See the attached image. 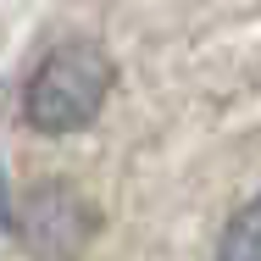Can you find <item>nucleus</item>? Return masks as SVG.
<instances>
[{"mask_svg":"<svg viewBox=\"0 0 261 261\" xmlns=\"http://www.w3.org/2000/svg\"><path fill=\"white\" fill-rule=\"evenodd\" d=\"M106 89H111V61H106V50H95V45L78 39V45L50 50L34 67L22 106H28V122L39 134H67V128H84L106 106Z\"/></svg>","mask_w":261,"mask_h":261,"instance_id":"f257e3e1","label":"nucleus"},{"mask_svg":"<svg viewBox=\"0 0 261 261\" xmlns=\"http://www.w3.org/2000/svg\"><path fill=\"white\" fill-rule=\"evenodd\" d=\"M217 261H261V195H256L245 211H239L228 228H222Z\"/></svg>","mask_w":261,"mask_h":261,"instance_id":"f03ea898","label":"nucleus"}]
</instances>
